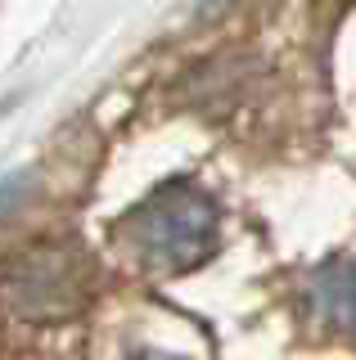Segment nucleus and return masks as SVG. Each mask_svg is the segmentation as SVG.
I'll return each mask as SVG.
<instances>
[{
	"instance_id": "f257e3e1",
	"label": "nucleus",
	"mask_w": 356,
	"mask_h": 360,
	"mask_svg": "<svg viewBox=\"0 0 356 360\" xmlns=\"http://www.w3.org/2000/svg\"><path fill=\"white\" fill-rule=\"evenodd\" d=\"M221 212L198 185H163L117 221V239L153 275H185L217 252Z\"/></svg>"
},
{
	"instance_id": "f03ea898",
	"label": "nucleus",
	"mask_w": 356,
	"mask_h": 360,
	"mask_svg": "<svg viewBox=\"0 0 356 360\" xmlns=\"http://www.w3.org/2000/svg\"><path fill=\"white\" fill-rule=\"evenodd\" d=\"M91 297V262L72 243H37L0 270V302L14 320L59 324Z\"/></svg>"
},
{
	"instance_id": "7ed1b4c3",
	"label": "nucleus",
	"mask_w": 356,
	"mask_h": 360,
	"mask_svg": "<svg viewBox=\"0 0 356 360\" xmlns=\"http://www.w3.org/2000/svg\"><path fill=\"white\" fill-rule=\"evenodd\" d=\"M311 302L320 320L356 333V262H333L311 279Z\"/></svg>"
}]
</instances>
